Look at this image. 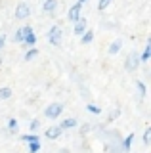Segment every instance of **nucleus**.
Wrapping results in <instances>:
<instances>
[{"mask_svg":"<svg viewBox=\"0 0 151 153\" xmlns=\"http://www.w3.org/2000/svg\"><path fill=\"white\" fill-rule=\"evenodd\" d=\"M121 46H122V40H115V42H113V44L109 46V54H111V56H115L117 52L121 50Z\"/></svg>","mask_w":151,"mask_h":153,"instance_id":"f8f14e48","label":"nucleus"},{"mask_svg":"<svg viewBox=\"0 0 151 153\" xmlns=\"http://www.w3.org/2000/svg\"><path fill=\"white\" fill-rule=\"evenodd\" d=\"M81 36H82V38H81L82 44H90V42L94 40V31H84Z\"/></svg>","mask_w":151,"mask_h":153,"instance_id":"9d476101","label":"nucleus"},{"mask_svg":"<svg viewBox=\"0 0 151 153\" xmlns=\"http://www.w3.org/2000/svg\"><path fill=\"white\" fill-rule=\"evenodd\" d=\"M40 142H29V153H38Z\"/></svg>","mask_w":151,"mask_h":153,"instance_id":"6ab92c4d","label":"nucleus"},{"mask_svg":"<svg viewBox=\"0 0 151 153\" xmlns=\"http://www.w3.org/2000/svg\"><path fill=\"white\" fill-rule=\"evenodd\" d=\"M84 31H86V19L78 17L77 21H75V31H73V33H75V35H77V36H81Z\"/></svg>","mask_w":151,"mask_h":153,"instance_id":"0eeeda50","label":"nucleus"},{"mask_svg":"<svg viewBox=\"0 0 151 153\" xmlns=\"http://www.w3.org/2000/svg\"><path fill=\"white\" fill-rule=\"evenodd\" d=\"M0 63H2V59H0Z\"/></svg>","mask_w":151,"mask_h":153,"instance_id":"cd10ccee","label":"nucleus"},{"mask_svg":"<svg viewBox=\"0 0 151 153\" xmlns=\"http://www.w3.org/2000/svg\"><path fill=\"white\" fill-rule=\"evenodd\" d=\"M149 56H151V42H147V46H145L144 54H141V61H149Z\"/></svg>","mask_w":151,"mask_h":153,"instance_id":"a211bd4d","label":"nucleus"},{"mask_svg":"<svg viewBox=\"0 0 151 153\" xmlns=\"http://www.w3.org/2000/svg\"><path fill=\"white\" fill-rule=\"evenodd\" d=\"M17 128H19V124H17V121H16V119H10V121H8V130L16 134V132H17Z\"/></svg>","mask_w":151,"mask_h":153,"instance_id":"f3484780","label":"nucleus"},{"mask_svg":"<svg viewBox=\"0 0 151 153\" xmlns=\"http://www.w3.org/2000/svg\"><path fill=\"white\" fill-rule=\"evenodd\" d=\"M38 126H40V121H38V119H35V121L31 123V130H36Z\"/></svg>","mask_w":151,"mask_h":153,"instance_id":"393cba45","label":"nucleus"},{"mask_svg":"<svg viewBox=\"0 0 151 153\" xmlns=\"http://www.w3.org/2000/svg\"><path fill=\"white\" fill-rule=\"evenodd\" d=\"M4 42H6V36H4V35H0V48L4 46Z\"/></svg>","mask_w":151,"mask_h":153,"instance_id":"a878e982","label":"nucleus"},{"mask_svg":"<svg viewBox=\"0 0 151 153\" xmlns=\"http://www.w3.org/2000/svg\"><path fill=\"white\" fill-rule=\"evenodd\" d=\"M132 140H134V134H128V136L124 138V142H122V149H124V151H130Z\"/></svg>","mask_w":151,"mask_h":153,"instance_id":"4468645a","label":"nucleus"},{"mask_svg":"<svg viewBox=\"0 0 151 153\" xmlns=\"http://www.w3.org/2000/svg\"><path fill=\"white\" fill-rule=\"evenodd\" d=\"M149 142H151V128H145V132H144V143H145V146H149Z\"/></svg>","mask_w":151,"mask_h":153,"instance_id":"412c9836","label":"nucleus"},{"mask_svg":"<svg viewBox=\"0 0 151 153\" xmlns=\"http://www.w3.org/2000/svg\"><path fill=\"white\" fill-rule=\"evenodd\" d=\"M109 2H111V0H100V4H98V8H100V10H105L107 6H109Z\"/></svg>","mask_w":151,"mask_h":153,"instance_id":"b1692460","label":"nucleus"},{"mask_svg":"<svg viewBox=\"0 0 151 153\" xmlns=\"http://www.w3.org/2000/svg\"><path fill=\"white\" fill-rule=\"evenodd\" d=\"M88 111L94 113V115H100V113H101V109L98 107V105H94V103H88Z\"/></svg>","mask_w":151,"mask_h":153,"instance_id":"4be33fe9","label":"nucleus"},{"mask_svg":"<svg viewBox=\"0 0 151 153\" xmlns=\"http://www.w3.org/2000/svg\"><path fill=\"white\" fill-rule=\"evenodd\" d=\"M36 56H38V50H36V48H31V50H27V54H25V61L35 59Z\"/></svg>","mask_w":151,"mask_h":153,"instance_id":"2eb2a0df","label":"nucleus"},{"mask_svg":"<svg viewBox=\"0 0 151 153\" xmlns=\"http://www.w3.org/2000/svg\"><path fill=\"white\" fill-rule=\"evenodd\" d=\"M136 84H138V90H140V96L144 98L145 94H147V88H145V84L141 82V80H136Z\"/></svg>","mask_w":151,"mask_h":153,"instance_id":"aec40b11","label":"nucleus"},{"mask_svg":"<svg viewBox=\"0 0 151 153\" xmlns=\"http://www.w3.org/2000/svg\"><path fill=\"white\" fill-rule=\"evenodd\" d=\"M48 40H50V44H52V46H59V42H61V29H59L58 25L50 29V33H48Z\"/></svg>","mask_w":151,"mask_h":153,"instance_id":"7ed1b4c3","label":"nucleus"},{"mask_svg":"<svg viewBox=\"0 0 151 153\" xmlns=\"http://www.w3.org/2000/svg\"><path fill=\"white\" fill-rule=\"evenodd\" d=\"M56 6H58V0H44V4H42V12H54Z\"/></svg>","mask_w":151,"mask_h":153,"instance_id":"1a4fd4ad","label":"nucleus"},{"mask_svg":"<svg viewBox=\"0 0 151 153\" xmlns=\"http://www.w3.org/2000/svg\"><path fill=\"white\" fill-rule=\"evenodd\" d=\"M21 140L29 143V142H40V138L36 136V134H25V136H21Z\"/></svg>","mask_w":151,"mask_h":153,"instance_id":"dca6fc26","label":"nucleus"},{"mask_svg":"<svg viewBox=\"0 0 151 153\" xmlns=\"http://www.w3.org/2000/svg\"><path fill=\"white\" fill-rule=\"evenodd\" d=\"M61 111H63V105H61V103H50L48 107L44 109V115L48 119H58L61 115Z\"/></svg>","mask_w":151,"mask_h":153,"instance_id":"f03ea898","label":"nucleus"},{"mask_svg":"<svg viewBox=\"0 0 151 153\" xmlns=\"http://www.w3.org/2000/svg\"><path fill=\"white\" fill-rule=\"evenodd\" d=\"M8 98H12V88L2 86V88H0V100H8Z\"/></svg>","mask_w":151,"mask_h":153,"instance_id":"ddd939ff","label":"nucleus"},{"mask_svg":"<svg viewBox=\"0 0 151 153\" xmlns=\"http://www.w3.org/2000/svg\"><path fill=\"white\" fill-rule=\"evenodd\" d=\"M138 65H140V56L136 54V52H130L128 57H126V61H124V69L126 71H136Z\"/></svg>","mask_w":151,"mask_h":153,"instance_id":"f257e3e1","label":"nucleus"},{"mask_svg":"<svg viewBox=\"0 0 151 153\" xmlns=\"http://www.w3.org/2000/svg\"><path fill=\"white\" fill-rule=\"evenodd\" d=\"M81 8H82V4H78V2H77L73 8L69 10V16H67V17H69V21H73V23H75L78 17H81Z\"/></svg>","mask_w":151,"mask_h":153,"instance_id":"423d86ee","label":"nucleus"},{"mask_svg":"<svg viewBox=\"0 0 151 153\" xmlns=\"http://www.w3.org/2000/svg\"><path fill=\"white\" fill-rule=\"evenodd\" d=\"M23 29V42L27 46H35L36 44V36H35V31L31 27H21Z\"/></svg>","mask_w":151,"mask_h":153,"instance_id":"20e7f679","label":"nucleus"},{"mask_svg":"<svg viewBox=\"0 0 151 153\" xmlns=\"http://www.w3.org/2000/svg\"><path fill=\"white\" fill-rule=\"evenodd\" d=\"M29 13H31L29 4H25V2L17 4V8H16V17L17 19H27V17H29Z\"/></svg>","mask_w":151,"mask_h":153,"instance_id":"39448f33","label":"nucleus"},{"mask_svg":"<svg viewBox=\"0 0 151 153\" xmlns=\"http://www.w3.org/2000/svg\"><path fill=\"white\" fill-rule=\"evenodd\" d=\"M75 126H77V121H75V119H65V121L59 124L61 130H65V128H75Z\"/></svg>","mask_w":151,"mask_h":153,"instance_id":"9b49d317","label":"nucleus"},{"mask_svg":"<svg viewBox=\"0 0 151 153\" xmlns=\"http://www.w3.org/2000/svg\"><path fill=\"white\" fill-rule=\"evenodd\" d=\"M13 40H16V42H23V29H19V31L13 35Z\"/></svg>","mask_w":151,"mask_h":153,"instance_id":"5701e85b","label":"nucleus"},{"mask_svg":"<svg viewBox=\"0 0 151 153\" xmlns=\"http://www.w3.org/2000/svg\"><path fill=\"white\" fill-rule=\"evenodd\" d=\"M61 128L59 126H50L48 130H46V138H50V140H56V138H59L61 136Z\"/></svg>","mask_w":151,"mask_h":153,"instance_id":"6e6552de","label":"nucleus"},{"mask_svg":"<svg viewBox=\"0 0 151 153\" xmlns=\"http://www.w3.org/2000/svg\"><path fill=\"white\" fill-rule=\"evenodd\" d=\"M77 2H78V4H84V2H86V0H77Z\"/></svg>","mask_w":151,"mask_h":153,"instance_id":"bb28decb","label":"nucleus"}]
</instances>
